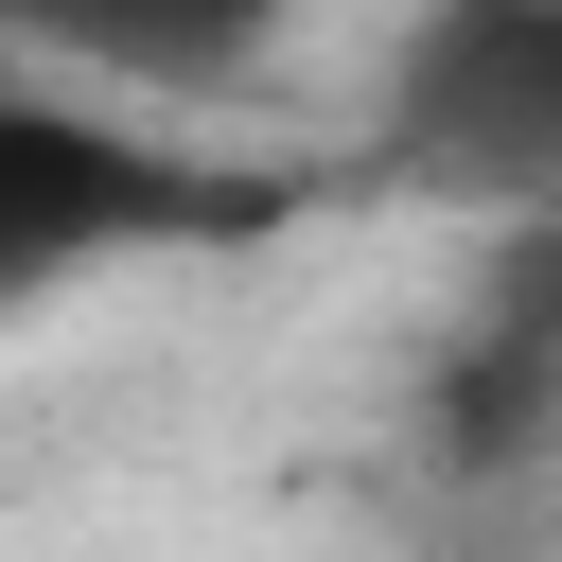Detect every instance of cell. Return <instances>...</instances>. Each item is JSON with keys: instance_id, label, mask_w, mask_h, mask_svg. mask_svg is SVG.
<instances>
[{"instance_id": "6da1fadb", "label": "cell", "mask_w": 562, "mask_h": 562, "mask_svg": "<svg viewBox=\"0 0 562 562\" xmlns=\"http://www.w3.org/2000/svg\"><path fill=\"white\" fill-rule=\"evenodd\" d=\"M386 123L457 193H544L562 176V0H422Z\"/></svg>"}, {"instance_id": "7a4b0ae2", "label": "cell", "mask_w": 562, "mask_h": 562, "mask_svg": "<svg viewBox=\"0 0 562 562\" xmlns=\"http://www.w3.org/2000/svg\"><path fill=\"white\" fill-rule=\"evenodd\" d=\"M193 211H211V193H193L158 140H123V123H88V105H0V316L53 299V281H88L105 246L193 228Z\"/></svg>"}, {"instance_id": "3957f363", "label": "cell", "mask_w": 562, "mask_h": 562, "mask_svg": "<svg viewBox=\"0 0 562 562\" xmlns=\"http://www.w3.org/2000/svg\"><path fill=\"white\" fill-rule=\"evenodd\" d=\"M35 53H70V70H105V88H228L299 0H0Z\"/></svg>"}]
</instances>
